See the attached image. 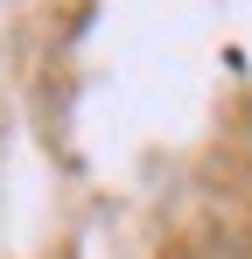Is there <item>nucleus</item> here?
I'll return each instance as SVG.
<instances>
[]
</instances>
